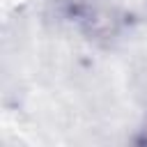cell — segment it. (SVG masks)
<instances>
[{
    "instance_id": "cell-1",
    "label": "cell",
    "mask_w": 147,
    "mask_h": 147,
    "mask_svg": "<svg viewBox=\"0 0 147 147\" xmlns=\"http://www.w3.org/2000/svg\"><path fill=\"white\" fill-rule=\"evenodd\" d=\"M57 14L83 30L90 39L110 37L115 18L99 0H55Z\"/></svg>"
},
{
    "instance_id": "cell-2",
    "label": "cell",
    "mask_w": 147,
    "mask_h": 147,
    "mask_svg": "<svg viewBox=\"0 0 147 147\" xmlns=\"http://www.w3.org/2000/svg\"><path fill=\"white\" fill-rule=\"evenodd\" d=\"M133 145L147 147V117H145V122L140 124V129H138V133H136V138H133Z\"/></svg>"
}]
</instances>
